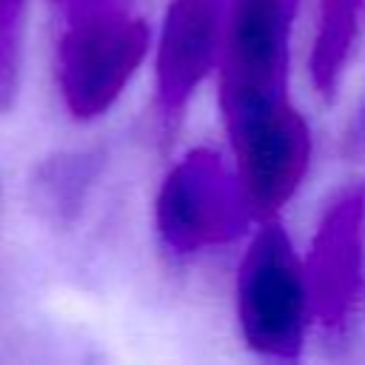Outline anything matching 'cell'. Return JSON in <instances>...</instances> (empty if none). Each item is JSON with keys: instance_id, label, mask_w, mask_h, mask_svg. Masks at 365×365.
<instances>
[{"instance_id": "6da1fadb", "label": "cell", "mask_w": 365, "mask_h": 365, "mask_svg": "<svg viewBox=\"0 0 365 365\" xmlns=\"http://www.w3.org/2000/svg\"><path fill=\"white\" fill-rule=\"evenodd\" d=\"M148 46V23L128 0L63 14L54 77L66 111L74 120L103 117L140 71Z\"/></svg>"}, {"instance_id": "7a4b0ae2", "label": "cell", "mask_w": 365, "mask_h": 365, "mask_svg": "<svg viewBox=\"0 0 365 365\" xmlns=\"http://www.w3.org/2000/svg\"><path fill=\"white\" fill-rule=\"evenodd\" d=\"M237 322L245 345L268 359H297L314 319L305 259L277 220L248 242L234 282Z\"/></svg>"}, {"instance_id": "3957f363", "label": "cell", "mask_w": 365, "mask_h": 365, "mask_svg": "<svg viewBox=\"0 0 365 365\" xmlns=\"http://www.w3.org/2000/svg\"><path fill=\"white\" fill-rule=\"evenodd\" d=\"M254 217L237 168L211 148H191L160 182L154 225L163 245L177 257L237 240Z\"/></svg>"}, {"instance_id": "277c9868", "label": "cell", "mask_w": 365, "mask_h": 365, "mask_svg": "<svg viewBox=\"0 0 365 365\" xmlns=\"http://www.w3.org/2000/svg\"><path fill=\"white\" fill-rule=\"evenodd\" d=\"M299 0H225L220 57L222 120L288 97L291 34Z\"/></svg>"}, {"instance_id": "5b68a950", "label": "cell", "mask_w": 365, "mask_h": 365, "mask_svg": "<svg viewBox=\"0 0 365 365\" xmlns=\"http://www.w3.org/2000/svg\"><path fill=\"white\" fill-rule=\"evenodd\" d=\"M234 168L257 220H274L311 168V128L291 97L225 120Z\"/></svg>"}, {"instance_id": "8992f818", "label": "cell", "mask_w": 365, "mask_h": 365, "mask_svg": "<svg viewBox=\"0 0 365 365\" xmlns=\"http://www.w3.org/2000/svg\"><path fill=\"white\" fill-rule=\"evenodd\" d=\"M314 319L345 334L365 305V182L339 191L322 211L305 257Z\"/></svg>"}, {"instance_id": "52a82bcc", "label": "cell", "mask_w": 365, "mask_h": 365, "mask_svg": "<svg viewBox=\"0 0 365 365\" xmlns=\"http://www.w3.org/2000/svg\"><path fill=\"white\" fill-rule=\"evenodd\" d=\"M225 40V0H171L154 43V91L165 125L177 123L202 86L220 68Z\"/></svg>"}, {"instance_id": "ba28073f", "label": "cell", "mask_w": 365, "mask_h": 365, "mask_svg": "<svg viewBox=\"0 0 365 365\" xmlns=\"http://www.w3.org/2000/svg\"><path fill=\"white\" fill-rule=\"evenodd\" d=\"M362 20H365V0H319L317 31L308 60L311 83L319 97L331 100L336 94L354 43L359 37Z\"/></svg>"}, {"instance_id": "9c48e42d", "label": "cell", "mask_w": 365, "mask_h": 365, "mask_svg": "<svg viewBox=\"0 0 365 365\" xmlns=\"http://www.w3.org/2000/svg\"><path fill=\"white\" fill-rule=\"evenodd\" d=\"M97 157L94 154H60L40 165L31 188L37 205L51 220H71L94 180Z\"/></svg>"}, {"instance_id": "30bf717a", "label": "cell", "mask_w": 365, "mask_h": 365, "mask_svg": "<svg viewBox=\"0 0 365 365\" xmlns=\"http://www.w3.org/2000/svg\"><path fill=\"white\" fill-rule=\"evenodd\" d=\"M29 0H0V114L17 103L23 83V37Z\"/></svg>"}, {"instance_id": "8fae6325", "label": "cell", "mask_w": 365, "mask_h": 365, "mask_svg": "<svg viewBox=\"0 0 365 365\" xmlns=\"http://www.w3.org/2000/svg\"><path fill=\"white\" fill-rule=\"evenodd\" d=\"M342 151L348 160H365V103L356 111V117L348 123V131L342 137Z\"/></svg>"}, {"instance_id": "7c38bea8", "label": "cell", "mask_w": 365, "mask_h": 365, "mask_svg": "<svg viewBox=\"0 0 365 365\" xmlns=\"http://www.w3.org/2000/svg\"><path fill=\"white\" fill-rule=\"evenodd\" d=\"M60 3V14H71L80 9H91V6H106V3H120V0H57Z\"/></svg>"}]
</instances>
